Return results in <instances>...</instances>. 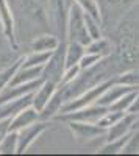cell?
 Returning a JSON list of instances; mask_svg holds the SVG:
<instances>
[{
	"label": "cell",
	"instance_id": "6da1fadb",
	"mask_svg": "<svg viewBox=\"0 0 139 156\" xmlns=\"http://www.w3.org/2000/svg\"><path fill=\"white\" fill-rule=\"evenodd\" d=\"M67 42H78L83 45H87L92 39L87 33L86 22H84V11L77 5L72 3L67 16V30H66Z\"/></svg>",
	"mask_w": 139,
	"mask_h": 156
},
{
	"label": "cell",
	"instance_id": "7a4b0ae2",
	"mask_svg": "<svg viewBox=\"0 0 139 156\" xmlns=\"http://www.w3.org/2000/svg\"><path fill=\"white\" fill-rule=\"evenodd\" d=\"M114 83L112 80H106L103 83H98L92 87H89L87 90H84V92L78 94L77 97H73L72 100H67L64 105H62L59 114H67V112H73V111H78V109H83L86 106H91L94 105V103L100 98V95H102L105 90Z\"/></svg>",
	"mask_w": 139,
	"mask_h": 156
},
{
	"label": "cell",
	"instance_id": "3957f363",
	"mask_svg": "<svg viewBox=\"0 0 139 156\" xmlns=\"http://www.w3.org/2000/svg\"><path fill=\"white\" fill-rule=\"evenodd\" d=\"M67 126L72 131V136L78 144H84L87 140H94L98 136L106 134V129L97 123L80 122V120H67Z\"/></svg>",
	"mask_w": 139,
	"mask_h": 156
},
{
	"label": "cell",
	"instance_id": "277c9868",
	"mask_svg": "<svg viewBox=\"0 0 139 156\" xmlns=\"http://www.w3.org/2000/svg\"><path fill=\"white\" fill-rule=\"evenodd\" d=\"M109 108L106 106H100V105H91V106H86L83 109L78 111H73V112H67V114H58L56 119L59 120H80V122H89V123H97L98 119L102 117L103 114L108 112Z\"/></svg>",
	"mask_w": 139,
	"mask_h": 156
},
{
	"label": "cell",
	"instance_id": "5b68a950",
	"mask_svg": "<svg viewBox=\"0 0 139 156\" xmlns=\"http://www.w3.org/2000/svg\"><path fill=\"white\" fill-rule=\"evenodd\" d=\"M47 129V122L45 120H37L36 123L33 125H28V126H25L22 129H19L17 134H19V140H17V153L22 154L25 153L30 147L33 142L39 137L44 131Z\"/></svg>",
	"mask_w": 139,
	"mask_h": 156
},
{
	"label": "cell",
	"instance_id": "8992f818",
	"mask_svg": "<svg viewBox=\"0 0 139 156\" xmlns=\"http://www.w3.org/2000/svg\"><path fill=\"white\" fill-rule=\"evenodd\" d=\"M64 53H66V48H64V51H61L59 47L53 51L52 58H50L48 62L44 66V72H42L44 80H50V81H55V83L61 81L62 75H64V70H66Z\"/></svg>",
	"mask_w": 139,
	"mask_h": 156
},
{
	"label": "cell",
	"instance_id": "52a82bcc",
	"mask_svg": "<svg viewBox=\"0 0 139 156\" xmlns=\"http://www.w3.org/2000/svg\"><path fill=\"white\" fill-rule=\"evenodd\" d=\"M48 5H50V16H52L55 30L59 33H64L66 36L67 16H69V9L72 3L69 5L67 0H48Z\"/></svg>",
	"mask_w": 139,
	"mask_h": 156
},
{
	"label": "cell",
	"instance_id": "ba28073f",
	"mask_svg": "<svg viewBox=\"0 0 139 156\" xmlns=\"http://www.w3.org/2000/svg\"><path fill=\"white\" fill-rule=\"evenodd\" d=\"M0 25H2V31L5 37L9 41V44L14 48H17L16 25H14V17H12L11 8L8 5V0H0Z\"/></svg>",
	"mask_w": 139,
	"mask_h": 156
},
{
	"label": "cell",
	"instance_id": "9c48e42d",
	"mask_svg": "<svg viewBox=\"0 0 139 156\" xmlns=\"http://www.w3.org/2000/svg\"><path fill=\"white\" fill-rule=\"evenodd\" d=\"M137 119V114H130V112H125V115L122 117L120 120H117L112 126H109L106 129V142L109 140H116L125 134L131 133V128L136 123Z\"/></svg>",
	"mask_w": 139,
	"mask_h": 156
},
{
	"label": "cell",
	"instance_id": "30bf717a",
	"mask_svg": "<svg viewBox=\"0 0 139 156\" xmlns=\"http://www.w3.org/2000/svg\"><path fill=\"white\" fill-rule=\"evenodd\" d=\"M37 120H41V112L37 111L33 105H31V106H27L25 109H22L20 112H17V114L11 119L9 131H19V129H22V128H25V126L36 123Z\"/></svg>",
	"mask_w": 139,
	"mask_h": 156
},
{
	"label": "cell",
	"instance_id": "8fae6325",
	"mask_svg": "<svg viewBox=\"0 0 139 156\" xmlns=\"http://www.w3.org/2000/svg\"><path fill=\"white\" fill-rule=\"evenodd\" d=\"M133 89H139V87H133V86H127V84H122V83H112L105 92L100 95V98L95 101V105H100V106H106L109 108L114 101H117L120 97H123L127 92Z\"/></svg>",
	"mask_w": 139,
	"mask_h": 156
},
{
	"label": "cell",
	"instance_id": "7c38bea8",
	"mask_svg": "<svg viewBox=\"0 0 139 156\" xmlns=\"http://www.w3.org/2000/svg\"><path fill=\"white\" fill-rule=\"evenodd\" d=\"M33 105V92L23 95L20 98H16V100H9V101H5L0 105V119H12L17 112H20L22 109H25L27 106H31Z\"/></svg>",
	"mask_w": 139,
	"mask_h": 156
},
{
	"label": "cell",
	"instance_id": "4fadbf2b",
	"mask_svg": "<svg viewBox=\"0 0 139 156\" xmlns=\"http://www.w3.org/2000/svg\"><path fill=\"white\" fill-rule=\"evenodd\" d=\"M56 87H58V83L50 81V80H44V83L33 92V106L39 112H42V109L47 106V103L53 97Z\"/></svg>",
	"mask_w": 139,
	"mask_h": 156
},
{
	"label": "cell",
	"instance_id": "5bb4252c",
	"mask_svg": "<svg viewBox=\"0 0 139 156\" xmlns=\"http://www.w3.org/2000/svg\"><path fill=\"white\" fill-rule=\"evenodd\" d=\"M42 72H44V66H20L9 84L12 86V84L34 81L37 78H42Z\"/></svg>",
	"mask_w": 139,
	"mask_h": 156
},
{
	"label": "cell",
	"instance_id": "9a60e30c",
	"mask_svg": "<svg viewBox=\"0 0 139 156\" xmlns=\"http://www.w3.org/2000/svg\"><path fill=\"white\" fill-rule=\"evenodd\" d=\"M86 53V45L78 44V42H67L66 45V53H64V62L66 69L80 64L83 55Z\"/></svg>",
	"mask_w": 139,
	"mask_h": 156
},
{
	"label": "cell",
	"instance_id": "2e32d148",
	"mask_svg": "<svg viewBox=\"0 0 139 156\" xmlns=\"http://www.w3.org/2000/svg\"><path fill=\"white\" fill-rule=\"evenodd\" d=\"M61 45L58 36L53 34H41L31 42L33 51H55Z\"/></svg>",
	"mask_w": 139,
	"mask_h": 156
},
{
	"label": "cell",
	"instance_id": "e0dca14e",
	"mask_svg": "<svg viewBox=\"0 0 139 156\" xmlns=\"http://www.w3.org/2000/svg\"><path fill=\"white\" fill-rule=\"evenodd\" d=\"M86 53H94V55H98V56L105 58L111 53V44L105 37L92 39V41L86 45Z\"/></svg>",
	"mask_w": 139,
	"mask_h": 156
},
{
	"label": "cell",
	"instance_id": "ac0fdd59",
	"mask_svg": "<svg viewBox=\"0 0 139 156\" xmlns=\"http://www.w3.org/2000/svg\"><path fill=\"white\" fill-rule=\"evenodd\" d=\"M131 133H133V131H131ZM131 133L125 134V136H122V137H119V139H116V140L106 142L103 147L98 148V153H100V154H117V153H122L123 148H125V145H127L128 139H130V136H131Z\"/></svg>",
	"mask_w": 139,
	"mask_h": 156
},
{
	"label": "cell",
	"instance_id": "d6986e66",
	"mask_svg": "<svg viewBox=\"0 0 139 156\" xmlns=\"http://www.w3.org/2000/svg\"><path fill=\"white\" fill-rule=\"evenodd\" d=\"M52 55L53 51H31L28 56L23 58L22 66H45Z\"/></svg>",
	"mask_w": 139,
	"mask_h": 156
},
{
	"label": "cell",
	"instance_id": "ffe728a7",
	"mask_svg": "<svg viewBox=\"0 0 139 156\" xmlns=\"http://www.w3.org/2000/svg\"><path fill=\"white\" fill-rule=\"evenodd\" d=\"M23 58L25 56H22V58H19L17 61H14L11 64V66H8L6 69H3L2 72H0V92L11 83V80H12V76H14V73L19 70V67L22 66V62H23Z\"/></svg>",
	"mask_w": 139,
	"mask_h": 156
},
{
	"label": "cell",
	"instance_id": "44dd1931",
	"mask_svg": "<svg viewBox=\"0 0 139 156\" xmlns=\"http://www.w3.org/2000/svg\"><path fill=\"white\" fill-rule=\"evenodd\" d=\"M17 140H19L17 131H9L5 136V139L0 142V153L2 154H14V153H17Z\"/></svg>",
	"mask_w": 139,
	"mask_h": 156
},
{
	"label": "cell",
	"instance_id": "7402d4cb",
	"mask_svg": "<svg viewBox=\"0 0 139 156\" xmlns=\"http://www.w3.org/2000/svg\"><path fill=\"white\" fill-rule=\"evenodd\" d=\"M73 3H77L86 14L102 20V12H100V6L97 0H73Z\"/></svg>",
	"mask_w": 139,
	"mask_h": 156
},
{
	"label": "cell",
	"instance_id": "603a6c76",
	"mask_svg": "<svg viewBox=\"0 0 139 156\" xmlns=\"http://www.w3.org/2000/svg\"><path fill=\"white\" fill-rule=\"evenodd\" d=\"M125 115V112L123 111H116V109H108V112L106 114H103L102 117L98 119V122H97V125H100L102 128H105V129H108L109 126H112L117 120H120L122 117Z\"/></svg>",
	"mask_w": 139,
	"mask_h": 156
},
{
	"label": "cell",
	"instance_id": "cb8c5ba5",
	"mask_svg": "<svg viewBox=\"0 0 139 156\" xmlns=\"http://www.w3.org/2000/svg\"><path fill=\"white\" fill-rule=\"evenodd\" d=\"M137 92H139V89H133V90H130V92H127L123 97H120L117 101L112 103V105L109 106V109H116V111H123V112H127V109L130 108L131 101L134 100V97H136Z\"/></svg>",
	"mask_w": 139,
	"mask_h": 156
},
{
	"label": "cell",
	"instance_id": "d4e9b609",
	"mask_svg": "<svg viewBox=\"0 0 139 156\" xmlns=\"http://www.w3.org/2000/svg\"><path fill=\"white\" fill-rule=\"evenodd\" d=\"M84 22H86V28H87V33H89L91 39L102 37V28H100L102 20H98V19H95V17H92V16L84 12Z\"/></svg>",
	"mask_w": 139,
	"mask_h": 156
},
{
	"label": "cell",
	"instance_id": "484cf974",
	"mask_svg": "<svg viewBox=\"0 0 139 156\" xmlns=\"http://www.w3.org/2000/svg\"><path fill=\"white\" fill-rule=\"evenodd\" d=\"M117 83L127 84V86H133V87H139V69H133L122 73L117 78Z\"/></svg>",
	"mask_w": 139,
	"mask_h": 156
},
{
	"label": "cell",
	"instance_id": "4316f807",
	"mask_svg": "<svg viewBox=\"0 0 139 156\" xmlns=\"http://www.w3.org/2000/svg\"><path fill=\"white\" fill-rule=\"evenodd\" d=\"M80 72H81L80 64H77V66H72V67H67V69L64 70V75H62L61 81H59L58 84H62V86L70 84L72 81H75V78H78Z\"/></svg>",
	"mask_w": 139,
	"mask_h": 156
},
{
	"label": "cell",
	"instance_id": "83f0119b",
	"mask_svg": "<svg viewBox=\"0 0 139 156\" xmlns=\"http://www.w3.org/2000/svg\"><path fill=\"white\" fill-rule=\"evenodd\" d=\"M103 58L102 56H98V55H94V53H84L81 61H80V67L81 70H89L92 69L94 66H97L98 61H102Z\"/></svg>",
	"mask_w": 139,
	"mask_h": 156
},
{
	"label": "cell",
	"instance_id": "f1b7e54d",
	"mask_svg": "<svg viewBox=\"0 0 139 156\" xmlns=\"http://www.w3.org/2000/svg\"><path fill=\"white\" fill-rule=\"evenodd\" d=\"M125 154H128V153H139V131H133L128 142H127V145H125L123 151Z\"/></svg>",
	"mask_w": 139,
	"mask_h": 156
},
{
	"label": "cell",
	"instance_id": "f546056e",
	"mask_svg": "<svg viewBox=\"0 0 139 156\" xmlns=\"http://www.w3.org/2000/svg\"><path fill=\"white\" fill-rule=\"evenodd\" d=\"M9 123H11V119L6 117V119H0V142L5 139V136L9 133Z\"/></svg>",
	"mask_w": 139,
	"mask_h": 156
},
{
	"label": "cell",
	"instance_id": "4dcf8cb0",
	"mask_svg": "<svg viewBox=\"0 0 139 156\" xmlns=\"http://www.w3.org/2000/svg\"><path fill=\"white\" fill-rule=\"evenodd\" d=\"M127 112H130V114H139V92L136 94V97H134V100L131 101V105H130V108L127 109Z\"/></svg>",
	"mask_w": 139,
	"mask_h": 156
}]
</instances>
